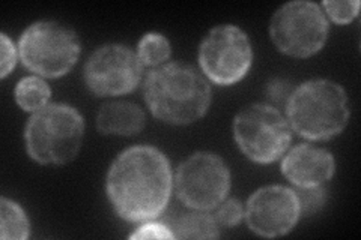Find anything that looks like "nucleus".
<instances>
[{
	"label": "nucleus",
	"instance_id": "obj_4",
	"mask_svg": "<svg viewBox=\"0 0 361 240\" xmlns=\"http://www.w3.org/2000/svg\"><path fill=\"white\" fill-rule=\"evenodd\" d=\"M83 135L85 120L74 107L47 104L27 120L26 151L38 164L62 165L77 156Z\"/></svg>",
	"mask_w": 361,
	"mask_h": 240
},
{
	"label": "nucleus",
	"instance_id": "obj_3",
	"mask_svg": "<svg viewBox=\"0 0 361 240\" xmlns=\"http://www.w3.org/2000/svg\"><path fill=\"white\" fill-rule=\"evenodd\" d=\"M286 120L298 135L312 141L341 134L351 118L345 89L330 80H310L292 90L286 101Z\"/></svg>",
	"mask_w": 361,
	"mask_h": 240
},
{
	"label": "nucleus",
	"instance_id": "obj_9",
	"mask_svg": "<svg viewBox=\"0 0 361 240\" xmlns=\"http://www.w3.org/2000/svg\"><path fill=\"white\" fill-rule=\"evenodd\" d=\"M253 50L247 33L233 25L209 30L199 49V65L211 82L232 86L241 82L250 70Z\"/></svg>",
	"mask_w": 361,
	"mask_h": 240
},
{
	"label": "nucleus",
	"instance_id": "obj_15",
	"mask_svg": "<svg viewBox=\"0 0 361 240\" xmlns=\"http://www.w3.org/2000/svg\"><path fill=\"white\" fill-rule=\"evenodd\" d=\"M30 234V224L20 204L6 197L0 198V237L4 240H25Z\"/></svg>",
	"mask_w": 361,
	"mask_h": 240
},
{
	"label": "nucleus",
	"instance_id": "obj_8",
	"mask_svg": "<svg viewBox=\"0 0 361 240\" xmlns=\"http://www.w3.org/2000/svg\"><path fill=\"white\" fill-rule=\"evenodd\" d=\"M173 187L187 208L208 212L228 197L231 171L219 155L197 152L178 167Z\"/></svg>",
	"mask_w": 361,
	"mask_h": 240
},
{
	"label": "nucleus",
	"instance_id": "obj_20",
	"mask_svg": "<svg viewBox=\"0 0 361 240\" xmlns=\"http://www.w3.org/2000/svg\"><path fill=\"white\" fill-rule=\"evenodd\" d=\"M244 218V208L236 198L223 200L217 206L216 220L224 227H235Z\"/></svg>",
	"mask_w": 361,
	"mask_h": 240
},
{
	"label": "nucleus",
	"instance_id": "obj_10",
	"mask_svg": "<svg viewBox=\"0 0 361 240\" xmlns=\"http://www.w3.org/2000/svg\"><path fill=\"white\" fill-rule=\"evenodd\" d=\"M143 65L137 54L126 45L109 44L89 57L85 82L98 96L126 95L140 84Z\"/></svg>",
	"mask_w": 361,
	"mask_h": 240
},
{
	"label": "nucleus",
	"instance_id": "obj_23",
	"mask_svg": "<svg viewBox=\"0 0 361 240\" xmlns=\"http://www.w3.org/2000/svg\"><path fill=\"white\" fill-rule=\"evenodd\" d=\"M267 94L269 99L273 101H283V99L288 101L289 95L292 94V89L289 83L281 82V80H276V82L269 83V86L267 87Z\"/></svg>",
	"mask_w": 361,
	"mask_h": 240
},
{
	"label": "nucleus",
	"instance_id": "obj_12",
	"mask_svg": "<svg viewBox=\"0 0 361 240\" xmlns=\"http://www.w3.org/2000/svg\"><path fill=\"white\" fill-rule=\"evenodd\" d=\"M334 170L333 155L307 143L292 147L281 161V173L298 188L324 185L333 177Z\"/></svg>",
	"mask_w": 361,
	"mask_h": 240
},
{
	"label": "nucleus",
	"instance_id": "obj_1",
	"mask_svg": "<svg viewBox=\"0 0 361 240\" xmlns=\"http://www.w3.org/2000/svg\"><path fill=\"white\" fill-rule=\"evenodd\" d=\"M171 163L152 146L123 151L110 165L106 189L113 209L122 220L143 222L157 218L171 200Z\"/></svg>",
	"mask_w": 361,
	"mask_h": 240
},
{
	"label": "nucleus",
	"instance_id": "obj_6",
	"mask_svg": "<svg viewBox=\"0 0 361 240\" xmlns=\"http://www.w3.org/2000/svg\"><path fill=\"white\" fill-rule=\"evenodd\" d=\"M329 30V20L318 4L295 0L276 11L269 37L281 53L306 59L324 47Z\"/></svg>",
	"mask_w": 361,
	"mask_h": 240
},
{
	"label": "nucleus",
	"instance_id": "obj_16",
	"mask_svg": "<svg viewBox=\"0 0 361 240\" xmlns=\"http://www.w3.org/2000/svg\"><path fill=\"white\" fill-rule=\"evenodd\" d=\"M51 96V89L38 75L21 78L16 87L17 104L25 110L35 113L47 106Z\"/></svg>",
	"mask_w": 361,
	"mask_h": 240
},
{
	"label": "nucleus",
	"instance_id": "obj_14",
	"mask_svg": "<svg viewBox=\"0 0 361 240\" xmlns=\"http://www.w3.org/2000/svg\"><path fill=\"white\" fill-rule=\"evenodd\" d=\"M175 239H217L220 237L219 222L214 216L196 210L185 213L173 222Z\"/></svg>",
	"mask_w": 361,
	"mask_h": 240
},
{
	"label": "nucleus",
	"instance_id": "obj_13",
	"mask_svg": "<svg viewBox=\"0 0 361 240\" xmlns=\"http://www.w3.org/2000/svg\"><path fill=\"white\" fill-rule=\"evenodd\" d=\"M145 125V111L128 101L109 102L97 114V128L104 135H134L139 134Z\"/></svg>",
	"mask_w": 361,
	"mask_h": 240
},
{
	"label": "nucleus",
	"instance_id": "obj_5",
	"mask_svg": "<svg viewBox=\"0 0 361 240\" xmlns=\"http://www.w3.org/2000/svg\"><path fill=\"white\" fill-rule=\"evenodd\" d=\"M18 56L29 71L59 78L71 71L80 56L77 33L56 21H37L20 38Z\"/></svg>",
	"mask_w": 361,
	"mask_h": 240
},
{
	"label": "nucleus",
	"instance_id": "obj_21",
	"mask_svg": "<svg viewBox=\"0 0 361 240\" xmlns=\"http://www.w3.org/2000/svg\"><path fill=\"white\" fill-rule=\"evenodd\" d=\"M131 239L143 240V239H175L172 228H169L160 222L145 221L142 227H139L131 236Z\"/></svg>",
	"mask_w": 361,
	"mask_h": 240
},
{
	"label": "nucleus",
	"instance_id": "obj_18",
	"mask_svg": "<svg viewBox=\"0 0 361 240\" xmlns=\"http://www.w3.org/2000/svg\"><path fill=\"white\" fill-rule=\"evenodd\" d=\"M322 6L337 25H348L358 15L360 2L358 0H326Z\"/></svg>",
	"mask_w": 361,
	"mask_h": 240
},
{
	"label": "nucleus",
	"instance_id": "obj_11",
	"mask_svg": "<svg viewBox=\"0 0 361 240\" xmlns=\"http://www.w3.org/2000/svg\"><path fill=\"white\" fill-rule=\"evenodd\" d=\"M300 216L295 191L281 185L257 189L248 198L244 210L248 228L262 237H280L289 233Z\"/></svg>",
	"mask_w": 361,
	"mask_h": 240
},
{
	"label": "nucleus",
	"instance_id": "obj_22",
	"mask_svg": "<svg viewBox=\"0 0 361 240\" xmlns=\"http://www.w3.org/2000/svg\"><path fill=\"white\" fill-rule=\"evenodd\" d=\"M0 47H2V66H0V77L5 78L16 68L17 49L14 42L5 33H0Z\"/></svg>",
	"mask_w": 361,
	"mask_h": 240
},
{
	"label": "nucleus",
	"instance_id": "obj_2",
	"mask_svg": "<svg viewBox=\"0 0 361 240\" xmlns=\"http://www.w3.org/2000/svg\"><path fill=\"white\" fill-rule=\"evenodd\" d=\"M211 95L207 77L184 62L154 68L143 84L146 106L154 118L169 125H188L205 116Z\"/></svg>",
	"mask_w": 361,
	"mask_h": 240
},
{
	"label": "nucleus",
	"instance_id": "obj_19",
	"mask_svg": "<svg viewBox=\"0 0 361 240\" xmlns=\"http://www.w3.org/2000/svg\"><path fill=\"white\" fill-rule=\"evenodd\" d=\"M297 194L300 203V213L312 215L318 212L325 203V191L322 185L319 187H309V188H298L293 189Z\"/></svg>",
	"mask_w": 361,
	"mask_h": 240
},
{
	"label": "nucleus",
	"instance_id": "obj_7",
	"mask_svg": "<svg viewBox=\"0 0 361 240\" xmlns=\"http://www.w3.org/2000/svg\"><path fill=\"white\" fill-rule=\"evenodd\" d=\"M233 137L240 151L257 164L277 161L292 140L288 120L277 108L265 104L248 106L236 114Z\"/></svg>",
	"mask_w": 361,
	"mask_h": 240
},
{
	"label": "nucleus",
	"instance_id": "obj_17",
	"mask_svg": "<svg viewBox=\"0 0 361 240\" xmlns=\"http://www.w3.org/2000/svg\"><path fill=\"white\" fill-rule=\"evenodd\" d=\"M171 53V42L161 33H146L137 47V57L143 66H161Z\"/></svg>",
	"mask_w": 361,
	"mask_h": 240
}]
</instances>
